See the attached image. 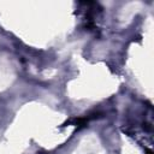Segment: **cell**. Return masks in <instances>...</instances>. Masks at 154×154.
<instances>
[{
  "instance_id": "6da1fadb",
  "label": "cell",
  "mask_w": 154,
  "mask_h": 154,
  "mask_svg": "<svg viewBox=\"0 0 154 154\" xmlns=\"http://www.w3.org/2000/svg\"><path fill=\"white\" fill-rule=\"evenodd\" d=\"M147 154H153V153H152V150H149V149H147Z\"/></svg>"
}]
</instances>
